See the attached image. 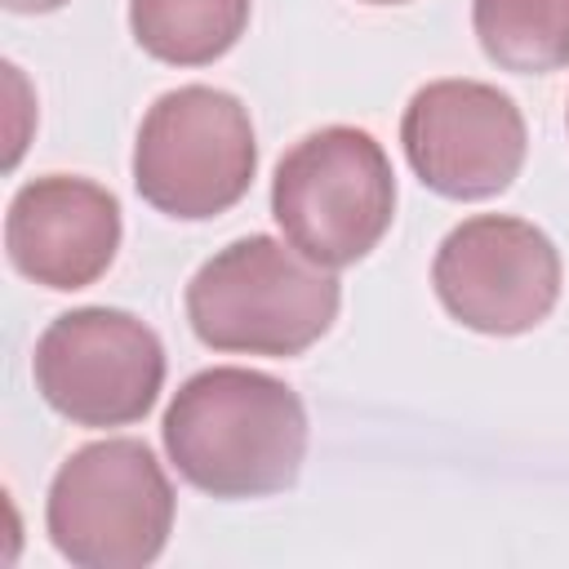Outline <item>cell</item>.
<instances>
[{
    "instance_id": "6da1fadb",
    "label": "cell",
    "mask_w": 569,
    "mask_h": 569,
    "mask_svg": "<svg viewBox=\"0 0 569 569\" xmlns=\"http://www.w3.org/2000/svg\"><path fill=\"white\" fill-rule=\"evenodd\" d=\"M160 431L178 476L213 498L280 493L298 480L307 453V409L298 391L236 365L187 378Z\"/></svg>"
},
{
    "instance_id": "7a4b0ae2",
    "label": "cell",
    "mask_w": 569,
    "mask_h": 569,
    "mask_svg": "<svg viewBox=\"0 0 569 569\" xmlns=\"http://www.w3.org/2000/svg\"><path fill=\"white\" fill-rule=\"evenodd\" d=\"M338 276L293 244L249 236L213 253L187 284V320L213 351L298 356L338 316Z\"/></svg>"
},
{
    "instance_id": "3957f363",
    "label": "cell",
    "mask_w": 569,
    "mask_h": 569,
    "mask_svg": "<svg viewBox=\"0 0 569 569\" xmlns=\"http://www.w3.org/2000/svg\"><path fill=\"white\" fill-rule=\"evenodd\" d=\"M271 213L284 240L320 267L360 262L396 213V173L387 151L351 124L307 133L276 164Z\"/></svg>"
},
{
    "instance_id": "277c9868",
    "label": "cell",
    "mask_w": 569,
    "mask_h": 569,
    "mask_svg": "<svg viewBox=\"0 0 569 569\" xmlns=\"http://www.w3.org/2000/svg\"><path fill=\"white\" fill-rule=\"evenodd\" d=\"M49 538L80 569H142L173 529V489L142 440H93L49 485Z\"/></svg>"
},
{
    "instance_id": "5b68a950",
    "label": "cell",
    "mask_w": 569,
    "mask_h": 569,
    "mask_svg": "<svg viewBox=\"0 0 569 569\" xmlns=\"http://www.w3.org/2000/svg\"><path fill=\"white\" fill-rule=\"evenodd\" d=\"M258 169L249 111L209 84H182L156 98L138 129L133 182L169 218H213L231 209Z\"/></svg>"
},
{
    "instance_id": "8992f818",
    "label": "cell",
    "mask_w": 569,
    "mask_h": 569,
    "mask_svg": "<svg viewBox=\"0 0 569 569\" xmlns=\"http://www.w3.org/2000/svg\"><path fill=\"white\" fill-rule=\"evenodd\" d=\"M164 382V347L156 329L116 307H80L58 316L36 342V387L62 418L80 427L138 422Z\"/></svg>"
},
{
    "instance_id": "52a82bcc",
    "label": "cell",
    "mask_w": 569,
    "mask_h": 569,
    "mask_svg": "<svg viewBox=\"0 0 569 569\" xmlns=\"http://www.w3.org/2000/svg\"><path fill=\"white\" fill-rule=\"evenodd\" d=\"M431 280L453 320L511 338L551 316L560 298V253L533 222L480 213L445 236Z\"/></svg>"
},
{
    "instance_id": "ba28073f",
    "label": "cell",
    "mask_w": 569,
    "mask_h": 569,
    "mask_svg": "<svg viewBox=\"0 0 569 569\" xmlns=\"http://www.w3.org/2000/svg\"><path fill=\"white\" fill-rule=\"evenodd\" d=\"M413 173L449 200H485L511 187L525 164V116L485 80H431L400 120Z\"/></svg>"
},
{
    "instance_id": "9c48e42d",
    "label": "cell",
    "mask_w": 569,
    "mask_h": 569,
    "mask_svg": "<svg viewBox=\"0 0 569 569\" xmlns=\"http://www.w3.org/2000/svg\"><path fill=\"white\" fill-rule=\"evenodd\" d=\"M4 249L27 280L44 289H84L120 249V204L89 178H36L9 200Z\"/></svg>"
},
{
    "instance_id": "30bf717a",
    "label": "cell",
    "mask_w": 569,
    "mask_h": 569,
    "mask_svg": "<svg viewBox=\"0 0 569 569\" xmlns=\"http://www.w3.org/2000/svg\"><path fill=\"white\" fill-rule=\"evenodd\" d=\"M249 22V0H129V27L142 53L200 67L222 58Z\"/></svg>"
},
{
    "instance_id": "8fae6325",
    "label": "cell",
    "mask_w": 569,
    "mask_h": 569,
    "mask_svg": "<svg viewBox=\"0 0 569 569\" xmlns=\"http://www.w3.org/2000/svg\"><path fill=\"white\" fill-rule=\"evenodd\" d=\"M471 22L502 71L542 76L569 62V0H476Z\"/></svg>"
},
{
    "instance_id": "7c38bea8",
    "label": "cell",
    "mask_w": 569,
    "mask_h": 569,
    "mask_svg": "<svg viewBox=\"0 0 569 569\" xmlns=\"http://www.w3.org/2000/svg\"><path fill=\"white\" fill-rule=\"evenodd\" d=\"M58 4H67V0H4V9H13V13H49Z\"/></svg>"
},
{
    "instance_id": "4fadbf2b",
    "label": "cell",
    "mask_w": 569,
    "mask_h": 569,
    "mask_svg": "<svg viewBox=\"0 0 569 569\" xmlns=\"http://www.w3.org/2000/svg\"><path fill=\"white\" fill-rule=\"evenodd\" d=\"M369 4H400V0H369Z\"/></svg>"
}]
</instances>
